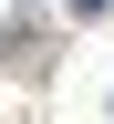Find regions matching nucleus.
<instances>
[{"label": "nucleus", "instance_id": "f257e3e1", "mask_svg": "<svg viewBox=\"0 0 114 124\" xmlns=\"http://www.w3.org/2000/svg\"><path fill=\"white\" fill-rule=\"evenodd\" d=\"M73 10H83V21H104V10H114V0H73Z\"/></svg>", "mask_w": 114, "mask_h": 124}]
</instances>
